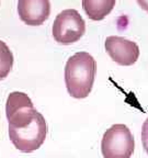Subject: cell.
Segmentation results:
<instances>
[{
  "label": "cell",
  "instance_id": "cell-5",
  "mask_svg": "<svg viewBox=\"0 0 148 158\" xmlns=\"http://www.w3.org/2000/svg\"><path fill=\"white\" fill-rule=\"evenodd\" d=\"M6 114L10 128H24L35 120L39 112L35 110L32 100L27 94L13 91L8 96Z\"/></svg>",
  "mask_w": 148,
  "mask_h": 158
},
{
  "label": "cell",
  "instance_id": "cell-9",
  "mask_svg": "<svg viewBox=\"0 0 148 158\" xmlns=\"http://www.w3.org/2000/svg\"><path fill=\"white\" fill-rule=\"evenodd\" d=\"M13 54L3 41H0V80H3L10 74L13 66Z\"/></svg>",
  "mask_w": 148,
  "mask_h": 158
},
{
  "label": "cell",
  "instance_id": "cell-11",
  "mask_svg": "<svg viewBox=\"0 0 148 158\" xmlns=\"http://www.w3.org/2000/svg\"><path fill=\"white\" fill-rule=\"evenodd\" d=\"M137 3L144 11L148 12V0H137Z\"/></svg>",
  "mask_w": 148,
  "mask_h": 158
},
{
  "label": "cell",
  "instance_id": "cell-2",
  "mask_svg": "<svg viewBox=\"0 0 148 158\" xmlns=\"http://www.w3.org/2000/svg\"><path fill=\"white\" fill-rule=\"evenodd\" d=\"M135 149V139L125 124H113L103 134L101 153L104 158H131Z\"/></svg>",
  "mask_w": 148,
  "mask_h": 158
},
{
  "label": "cell",
  "instance_id": "cell-1",
  "mask_svg": "<svg viewBox=\"0 0 148 158\" xmlns=\"http://www.w3.org/2000/svg\"><path fill=\"white\" fill-rule=\"evenodd\" d=\"M97 62L87 52H78L68 58L65 66V84L69 96L84 99L93 88Z\"/></svg>",
  "mask_w": 148,
  "mask_h": 158
},
{
  "label": "cell",
  "instance_id": "cell-10",
  "mask_svg": "<svg viewBox=\"0 0 148 158\" xmlns=\"http://www.w3.org/2000/svg\"><path fill=\"white\" fill-rule=\"evenodd\" d=\"M142 143L145 152L148 155V118L145 120L142 126Z\"/></svg>",
  "mask_w": 148,
  "mask_h": 158
},
{
  "label": "cell",
  "instance_id": "cell-3",
  "mask_svg": "<svg viewBox=\"0 0 148 158\" xmlns=\"http://www.w3.org/2000/svg\"><path fill=\"white\" fill-rule=\"evenodd\" d=\"M86 32V22L76 9H65L53 23L52 35L57 43L70 45L78 42Z\"/></svg>",
  "mask_w": 148,
  "mask_h": 158
},
{
  "label": "cell",
  "instance_id": "cell-6",
  "mask_svg": "<svg viewBox=\"0 0 148 158\" xmlns=\"http://www.w3.org/2000/svg\"><path fill=\"white\" fill-rule=\"evenodd\" d=\"M104 47L113 62L121 66L134 65L141 54L139 46L135 42L116 35L106 37Z\"/></svg>",
  "mask_w": 148,
  "mask_h": 158
},
{
  "label": "cell",
  "instance_id": "cell-8",
  "mask_svg": "<svg viewBox=\"0 0 148 158\" xmlns=\"http://www.w3.org/2000/svg\"><path fill=\"white\" fill-rule=\"evenodd\" d=\"M116 0H82V9L92 21H101L112 12Z\"/></svg>",
  "mask_w": 148,
  "mask_h": 158
},
{
  "label": "cell",
  "instance_id": "cell-4",
  "mask_svg": "<svg viewBox=\"0 0 148 158\" xmlns=\"http://www.w3.org/2000/svg\"><path fill=\"white\" fill-rule=\"evenodd\" d=\"M47 124L43 114L39 112L35 120L29 126L21 130L9 127V138L21 153H33L45 142Z\"/></svg>",
  "mask_w": 148,
  "mask_h": 158
},
{
  "label": "cell",
  "instance_id": "cell-7",
  "mask_svg": "<svg viewBox=\"0 0 148 158\" xmlns=\"http://www.w3.org/2000/svg\"><path fill=\"white\" fill-rule=\"evenodd\" d=\"M18 15L22 22L29 27H39L49 18V0H19Z\"/></svg>",
  "mask_w": 148,
  "mask_h": 158
}]
</instances>
